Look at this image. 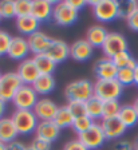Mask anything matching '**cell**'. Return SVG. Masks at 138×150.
Wrapping results in <instances>:
<instances>
[{
  "label": "cell",
  "mask_w": 138,
  "mask_h": 150,
  "mask_svg": "<svg viewBox=\"0 0 138 150\" xmlns=\"http://www.w3.org/2000/svg\"><path fill=\"white\" fill-rule=\"evenodd\" d=\"M64 97L69 102H87L90 98L94 97V83L88 79H78L70 82L64 87Z\"/></svg>",
  "instance_id": "6da1fadb"
},
{
  "label": "cell",
  "mask_w": 138,
  "mask_h": 150,
  "mask_svg": "<svg viewBox=\"0 0 138 150\" xmlns=\"http://www.w3.org/2000/svg\"><path fill=\"white\" fill-rule=\"evenodd\" d=\"M123 86L117 79H97L94 82V97L106 100H119L122 95Z\"/></svg>",
  "instance_id": "7a4b0ae2"
},
{
  "label": "cell",
  "mask_w": 138,
  "mask_h": 150,
  "mask_svg": "<svg viewBox=\"0 0 138 150\" xmlns=\"http://www.w3.org/2000/svg\"><path fill=\"white\" fill-rule=\"evenodd\" d=\"M93 7L94 18L100 23H110L118 19V6L119 1L117 0H94L88 1Z\"/></svg>",
  "instance_id": "3957f363"
},
{
  "label": "cell",
  "mask_w": 138,
  "mask_h": 150,
  "mask_svg": "<svg viewBox=\"0 0 138 150\" xmlns=\"http://www.w3.org/2000/svg\"><path fill=\"white\" fill-rule=\"evenodd\" d=\"M11 118L15 123L18 133L22 135H30L35 133L39 123V119L36 118L32 110H15Z\"/></svg>",
  "instance_id": "277c9868"
},
{
  "label": "cell",
  "mask_w": 138,
  "mask_h": 150,
  "mask_svg": "<svg viewBox=\"0 0 138 150\" xmlns=\"http://www.w3.org/2000/svg\"><path fill=\"white\" fill-rule=\"evenodd\" d=\"M23 86V82L20 81L19 75L12 71L6 72L0 78V100L3 102H12L15 94L18 93Z\"/></svg>",
  "instance_id": "5b68a950"
},
{
  "label": "cell",
  "mask_w": 138,
  "mask_h": 150,
  "mask_svg": "<svg viewBox=\"0 0 138 150\" xmlns=\"http://www.w3.org/2000/svg\"><path fill=\"white\" fill-rule=\"evenodd\" d=\"M38 99V94L34 90V87L30 84H23L15 94L12 103L16 110H32Z\"/></svg>",
  "instance_id": "8992f818"
},
{
  "label": "cell",
  "mask_w": 138,
  "mask_h": 150,
  "mask_svg": "<svg viewBox=\"0 0 138 150\" xmlns=\"http://www.w3.org/2000/svg\"><path fill=\"white\" fill-rule=\"evenodd\" d=\"M52 20L60 27H69V25H72L78 20V12L74 11L67 4L66 0L57 1L55 6H54Z\"/></svg>",
  "instance_id": "52a82bcc"
},
{
  "label": "cell",
  "mask_w": 138,
  "mask_h": 150,
  "mask_svg": "<svg viewBox=\"0 0 138 150\" xmlns=\"http://www.w3.org/2000/svg\"><path fill=\"white\" fill-rule=\"evenodd\" d=\"M78 139L81 141L88 150L99 149V147L103 146V144L107 141L103 134V130L100 127L99 122H94V125L91 126L87 131H85V133H82V134L78 135Z\"/></svg>",
  "instance_id": "ba28073f"
},
{
  "label": "cell",
  "mask_w": 138,
  "mask_h": 150,
  "mask_svg": "<svg viewBox=\"0 0 138 150\" xmlns=\"http://www.w3.org/2000/svg\"><path fill=\"white\" fill-rule=\"evenodd\" d=\"M129 44L126 38L119 32H109L106 40H105L103 46H102V51H103L106 58H114L117 54L123 52V51H129Z\"/></svg>",
  "instance_id": "9c48e42d"
},
{
  "label": "cell",
  "mask_w": 138,
  "mask_h": 150,
  "mask_svg": "<svg viewBox=\"0 0 138 150\" xmlns=\"http://www.w3.org/2000/svg\"><path fill=\"white\" fill-rule=\"evenodd\" d=\"M99 123H100V127L103 130V134L107 141L119 139L126 133V130H127V127L121 122V119L118 117L103 118V119H100Z\"/></svg>",
  "instance_id": "30bf717a"
},
{
  "label": "cell",
  "mask_w": 138,
  "mask_h": 150,
  "mask_svg": "<svg viewBox=\"0 0 138 150\" xmlns=\"http://www.w3.org/2000/svg\"><path fill=\"white\" fill-rule=\"evenodd\" d=\"M58 109H59V106L52 99H50V98H40V99H38V102H36L35 107L32 109V111L36 115V118L39 119V122H42V121H52Z\"/></svg>",
  "instance_id": "8fae6325"
},
{
  "label": "cell",
  "mask_w": 138,
  "mask_h": 150,
  "mask_svg": "<svg viewBox=\"0 0 138 150\" xmlns=\"http://www.w3.org/2000/svg\"><path fill=\"white\" fill-rule=\"evenodd\" d=\"M30 52H31V51H30L27 38H24V36H12L10 48H8V52H7V55L10 56L11 59L20 60V62H22V60L27 59V56H28Z\"/></svg>",
  "instance_id": "7c38bea8"
},
{
  "label": "cell",
  "mask_w": 138,
  "mask_h": 150,
  "mask_svg": "<svg viewBox=\"0 0 138 150\" xmlns=\"http://www.w3.org/2000/svg\"><path fill=\"white\" fill-rule=\"evenodd\" d=\"M27 42H28V47L34 55L38 54H46V51L48 50L52 38H50L46 32L43 31H36L32 35L27 36Z\"/></svg>",
  "instance_id": "4fadbf2b"
},
{
  "label": "cell",
  "mask_w": 138,
  "mask_h": 150,
  "mask_svg": "<svg viewBox=\"0 0 138 150\" xmlns=\"http://www.w3.org/2000/svg\"><path fill=\"white\" fill-rule=\"evenodd\" d=\"M118 67L114 64L111 58H100L94 64V74L97 79H115Z\"/></svg>",
  "instance_id": "5bb4252c"
},
{
  "label": "cell",
  "mask_w": 138,
  "mask_h": 150,
  "mask_svg": "<svg viewBox=\"0 0 138 150\" xmlns=\"http://www.w3.org/2000/svg\"><path fill=\"white\" fill-rule=\"evenodd\" d=\"M54 6H55V1H51V0H32L31 15L39 23L48 22L52 19Z\"/></svg>",
  "instance_id": "9a60e30c"
},
{
  "label": "cell",
  "mask_w": 138,
  "mask_h": 150,
  "mask_svg": "<svg viewBox=\"0 0 138 150\" xmlns=\"http://www.w3.org/2000/svg\"><path fill=\"white\" fill-rule=\"evenodd\" d=\"M16 74L19 75L20 81L23 82V84H30L32 86L34 82L39 78V71L36 69V66H35L34 60L31 59H24L20 62V64L18 66V70H16Z\"/></svg>",
  "instance_id": "2e32d148"
},
{
  "label": "cell",
  "mask_w": 138,
  "mask_h": 150,
  "mask_svg": "<svg viewBox=\"0 0 138 150\" xmlns=\"http://www.w3.org/2000/svg\"><path fill=\"white\" fill-rule=\"evenodd\" d=\"M94 54V47L86 39H79L70 46V58L76 62H86Z\"/></svg>",
  "instance_id": "e0dca14e"
},
{
  "label": "cell",
  "mask_w": 138,
  "mask_h": 150,
  "mask_svg": "<svg viewBox=\"0 0 138 150\" xmlns=\"http://www.w3.org/2000/svg\"><path fill=\"white\" fill-rule=\"evenodd\" d=\"M46 55L50 56L57 64L58 63H62L70 58V46L64 40L52 39L48 50L46 51Z\"/></svg>",
  "instance_id": "ac0fdd59"
},
{
  "label": "cell",
  "mask_w": 138,
  "mask_h": 150,
  "mask_svg": "<svg viewBox=\"0 0 138 150\" xmlns=\"http://www.w3.org/2000/svg\"><path fill=\"white\" fill-rule=\"evenodd\" d=\"M60 135V129L55 125L54 121H42L38 123V127L35 130V137L40 138L43 141H47L52 144Z\"/></svg>",
  "instance_id": "d6986e66"
},
{
  "label": "cell",
  "mask_w": 138,
  "mask_h": 150,
  "mask_svg": "<svg viewBox=\"0 0 138 150\" xmlns=\"http://www.w3.org/2000/svg\"><path fill=\"white\" fill-rule=\"evenodd\" d=\"M19 133L15 127V123L12 122L11 117H4L0 119V142L3 144H10L16 141Z\"/></svg>",
  "instance_id": "ffe728a7"
},
{
  "label": "cell",
  "mask_w": 138,
  "mask_h": 150,
  "mask_svg": "<svg viewBox=\"0 0 138 150\" xmlns=\"http://www.w3.org/2000/svg\"><path fill=\"white\" fill-rule=\"evenodd\" d=\"M107 35H109V31H107L103 25L94 24V25H91L87 30V32H86V40L94 48H98V47L103 46Z\"/></svg>",
  "instance_id": "44dd1931"
},
{
  "label": "cell",
  "mask_w": 138,
  "mask_h": 150,
  "mask_svg": "<svg viewBox=\"0 0 138 150\" xmlns=\"http://www.w3.org/2000/svg\"><path fill=\"white\" fill-rule=\"evenodd\" d=\"M15 25L20 35L30 36V35H32L34 32L39 31L40 23L32 15H30V16H23V18H15Z\"/></svg>",
  "instance_id": "7402d4cb"
},
{
  "label": "cell",
  "mask_w": 138,
  "mask_h": 150,
  "mask_svg": "<svg viewBox=\"0 0 138 150\" xmlns=\"http://www.w3.org/2000/svg\"><path fill=\"white\" fill-rule=\"evenodd\" d=\"M32 87L38 95H48L55 90L57 82L54 75H39V78L32 84Z\"/></svg>",
  "instance_id": "603a6c76"
},
{
  "label": "cell",
  "mask_w": 138,
  "mask_h": 150,
  "mask_svg": "<svg viewBox=\"0 0 138 150\" xmlns=\"http://www.w3.org/2000/svg\"><path fill=\"white\" fill-rule=\"evenodd\" d=\"M36 69H38L40 75H52L57 70V63L54 62L48 55L46 54H38V55L32 56Z\"/></svg>",
  "instance_id": "cb8c5ba5"
},
{
  "label": "cell",
  "mask_w": 138,
  "mask_h": 150,
  "mask_svg": "<svg viewBox=\"0 0 138 150\" xmlns=\"http://www.w3.org/2000/svg\"><path fill=\"white\" fill-rule=\"evenodd\" d=\"M118 118L121 119V122L127 129L133 127V126H135L138 123V114L134 110L133 105H123L121 107V110H119Z\"/></svg>",
  "instance_id": "d4e9b609"
},
{
  "label": "cell",
  "mask_w": 138,
  "mask_h": 150,
  "mask_svg": "<svg viewBox=\"0 0 138 150\" xmlns=\"http://www.w3.org/2000/svg\"><path fill=\"white\" fill-rule=\"evenodd\" d=\"M74 119L75 118L72 117V114L70 112V110L67 109V106H60L59 109H58V111L52 121L55 122V125H57L60 130H63V129L71 127L72 123H74Z\"/></svg>",
  "instance_id": "484cf974"
},
{
  "label": "cell",
  "mask_w": 138,
  "mask_h": 150,
  "mask_svg": "<svg viewBox=\"0 0 138 150\" xmlns=\"http://www.w3.org/2000/svg\"><path fill=\"white\" fill-rule=\"evenodd\" d=\"M86 110H87V117H90L93 121L103 118V102L98 99L97 97H93L86 102Z\"/></svg>",
  "instance_id": "4316f807"
},
{
  "label": "cell",
  "mask_w": 138,
  "mask_h": 150,
  "mask_svg": "<svg viewBox=\"0 0 138 150\" xmlns=\"http://www.w3.org/2000/svg\"><path fill=\"white\" fill-rule=\"evenodd\" d=\"M114 62V64L118 67V69H133L134 70V67L137 66V60L133 58L132 55H130V52L129 51H123V52H119L117 54L114 58H111Z\"/></svg>",
  "instance_id": "83f0119b"
},
{
  "label": "cell",
  "mask_w": 138,
  "mask_h": 150,
  "mask_svg": "<svg viewBox=\"0 0 138 150\" xmlns=\"http://www.w3.org/2000/svg\"><path fill=\"white\" fill-rule=\"evenodd\" d=\"M138 9V1L137 0H125V1H119L118 6V18L127 20L133 13Z\"/></svg>",
  "instance_id": "f1b7e54d"
},
{
  "label": "cell",
  "mask_w": 138,
  "mask_h": 150,
  "mask_svg": "<svg viewBox=\"0 0 138 150\" xmlns=\"http://www.w3.org/2000/svg\"><path fill=\"white\" fill-rule=\"evenodd\" d=\"M93 125H94V121H93L90 117L85 115V117H81V118L74 119V123H72L71 127H72V130L79 135V134H82V133L87 131Z\"/></svg>",
  "instance_id": "f546056e"
},
{
  "label": "cell",
  "mask_w": 138,
  "mask_h": 150,
  "mask_svg": "<svg viewBox=\"0 0 138 150\" xmlns=\"http://www.w3.org/2000/svg\"><path fill=\"white\" fill-rule=\"evenodd\" d=\"M32 12V0H15V16H30Z\"/></svg>",
  "instance_id": "4dcf8cb0"
},
{
  "label": "cell",
  "mask_w": 138,
  "mask_h": 150,
  "mask_svg": "<svg viewBox=\"0 0 138 150\" xmlns=\"http://www.w3.org/2000/svg\"><path fill=\"white\" fill-rule=\"evenodd\" d=\"M117 81L122 84L123 87L125 86H132L134 84V70L133 69H118V72H117Z\"/></svg>",
  "instance_id": "1f68e13d"
},
{
  "label": "cell",
  "mask_w": 138,
  "mask_h": 150,
  "mask_svg": "<svg viewBox=\"0 0 138 150\" xmlns=\"http://www.w3.org/2000/svg\"><path fill=\"white\" fill-rule=\"evenodd\" d=\"M121 107L122 106L119 105V100H106V102H103V118L118 117Z\"/></svg>",
  "instance_id": "d6a6232c"
},
{
  "label": "cell",
  "mask_w": 138,
  "mask_h": 150,
  "mask_svg": "<svg viewBox=\"0 0 138 150\" xmlns=\"http://www.w3.org/2000/svg\"><path fill=\"white\" fill-rule=\"evenodd\" d=\"M67 109L72 114L74 118H81V117L87 115L86 110V102H79V100H71L67 103Z\"/></svg>",
  "instance_id": "836d02e7"
},
{
  "label": "cell",
  "mask_w": 138,
  "mask_h": 150,
  "mask_svg": "<svg viewBox=\"0 0 138 150\" xmlns=\"http://www.w3.org/2000/svg\"><path fill=\"white\" fill-rule=\"evenodd\" d=\"M0 15L3 19H12L15 16V0H1L0 1Z\"/></svg>",
  "instance_id": "e575fe53"
},
{
  "label": "cell",
  "mask_w": 138,
  "mask_h": 150,
  "mask_svg": "<svg viewBox=\"0 0 138 150\" xmlns=\"http://www.w3.org/2000/svg\"><path fill=\"white\" fill-rule=\"evenodd\" d=\"M11 40H12V36L4 30H0V56L7 55Z\"/></svg>",
  "instance_id": "d590c367"
},
{
  "label": "cell",
  "mask_w": 138,
  "mask_h": 150,
  "mask_svg": "<svg viewBox=\"0 0 138 150\" xmlns=\"http://www.w3.org/2000/svg\"><path fill=\"white\" fill-rule=\"evenodd\" d=\"M31 147L34 150H51V142H47V141H43L40 138L35 137L31 142Z\"/></svg>",
  "instance_id": "8d00e7d4"
},
{
  "label": "cell",
  "mask_w": 138,
  "mask_h": 150,
  "mask_svg": "<svg viewBox=\"0 0 138 150\" xmlns=\"http://www.w3.org/2000/svg\"><path fill=\"white\" fill-rule=\"evenodd\" d=\"M63 150H88V149L82 144L78 138H75V139H71L69 142H66L64 146H63Z\"/></svg>",
  "instance_id": "74e56055"
},
{
  "label": "cell",
  "mask_w": 138,
  "mask_h": 150,
  "mask_svg": "<svg viewBox=\"0 0 138 150\" xmlns=\"http://www.w3.org/2000/svg\"><path fill=\"white\" fill-rule=\"evenodd\" d=\"M113 150H134V146H133V142L127 139H118L114 144Z\"/></svg>",
  "instance_id": "f35d334b"
},
{
  "label": "cell",
  "mask_w": 138,
  "mask_h": 150,
  "mask_svg": "<svg viewBox=\"0 0 138 150\" xmlns=\"http://www.w3.org/2000/svg\"><path fill=\"white\" fill-rule=\"evenodd\" d=\"M126 23H127V27L130 28L132 31L138 32V9L126 20Z\"/></svg>",
  "instance_id": "ab89813d"
},
{
  "label": "cell",
  "mask_w": 138,
  "mask_h": 150,
  "mask_svg": "<svg viewBox=\"0 0 138 150\" xmlns=\"http://www.w3.org/2000/svg\"><path fill=\"white\" fill-rule=\"evenodd\" d=\"M66 1L74 11H76V12H79L83 7L88 4V1H85V0H66Z\"/></svg>",
  "instance_id": "60d3db41"
},
{
  "label": "cell",
  "mask_w": 138,
  "mask_h": 150,
  "mask_svg": "<svg viewBox=\"0 0 138 150\" xmlns=\"http://www.w3.org/2000/svg\"><path fill=\"white\" fill-rule=\"evenodd\" d=\"M6 150H27V146L20 141H13V142L7 144Z\"/></svg>",
  "instance_id": "b9f144b4"
},
{
  "label": "cell",
  "mask_w": 138,
  "mask_h": 150,
  "mask_svg": "<svg viewBox=\"0 0 138 150\" xmlns=\"http://www.w3.org/2000/svg\"><path fill=\"white\" fill-rule=\"evenodd\" d=\"M4 112H6V102L0 100V119L4 118Z\"/></svg>",
  "instance_id": "7bdbcfd3"
},
{
  "label": "cell",
  "mask_w": 138,
  "mask_h": 150,
  "mask_svg": "<svg viewBox=\"0 0 138 150\" xmlns=\"http://www.w3.org/2000/svg\"><path fill=\"white\" fill-rule=\"evenodd\" d=\"M134 82H135V84H138V63L134 67Z\"/></svg>",
  "instance_id": "ee69618b"
},
{
  "label": "cell",
  "mask_w": 138,
  "mask_h": 150,
  "mask_svg": "<svg viewBox=\"0 0 138 150\" xmlns=\"http://www.w3.org/2000/svg\"><path fill=\"white\" fill-rule=\"evenodd\" d=\"M133 107H134V110L137 111V114H138V98H135L134 103H133Z\"/></svg>",
  "instance_id": "f6af8a7d"
},
{
  "label": "cell",
  "mask_w": 138,
  "mask_h": 150,
  "mask_svg": "<svg viewBox=\"0 0 138 150\" xmlns=\"http://www.w3.org/2000/svg\"><path fill=\"white\" fill-rule=\"evenodd\" d=\"M133 146H134V150H138V137L135 138V141L133 142Z\"/></svg>",
  "instance_id": "bcb514c9"
},
{
  "label": "cell",
  "mask_w": 138,
  "mask_h": 150,
  "mask_svg": "<svg viewBox=\"0 0 138 150\" xmlns=\"http://www.w3.org/2000/svg\"><path fill=\"white\" fill-rule=\"evenodd\" d=\"M6 144H3V142H0V150H6Z\"/></svg>",
  "instance_id": "7dc6e473"
},
{
  "label": "cell",
  "mask_w": 138,
  "mask_h": 150,
  "mask_svg": "<svg viewBox=\"0 0 138 150\" xmlns=\"http://www.w3.org/2000/svg\"><path fill=\"white\" fill-rule=\"evenodd\" d=\"M27 150H34V149H32L31 146H27Z\"/></svg>",
  "instance_id": "c3c4849f"
},
{
  "label": "cell",
  "mask_w": 138,
  "mask_h": 150,
  "mask_svg": "<svg viewBox=\"0 0 138 150\" xmlns=\"http://www.w3.org/2000/svg\"><path fill=\"white\" fill-rule=\"evenodd\" d=\"M1 19H3V18H1V15H0V23H1Z\"/></svg>",
  "instance_id": "681fc988"
},
{
  "label": "cell",
  "mask_w": 138,
  "mask_h": 150,
  "mask_svg": "<svg viewBox=\"0 0 138 150\" xmlns=\"http://www.w3.org/2000/svg\"><path fill=\"white\" fill-rule=\"evenodd\" d=\"M1 75H3V74H1V72H0V78H1Z\"/></svg>",
  "instance_id": "f907efd6"
}]
</instances>
